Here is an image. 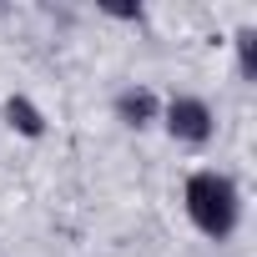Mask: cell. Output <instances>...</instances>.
<instances>
[{
	"label": "cell",
	"mask_w": 257,
	"mask_h": 257,
	"mask_svg": "<svg viewBox=\"0 0 257 257\" xmlns=\"http://www.w3.org/2000/svg\"><path fill=\"white\" fill-rule=\"evenodd\" d=\"M187 212L207 237H227L237 227V187L217 172H197L187 182Z\"/></svg>",
	"instance_id": "6da1fadb"
},
{
	"label": "cell",
	"mask_w": 257,
	"mask_h": 257,
	"mask_svg": "<svg viewBox=\"0 0 257 257\" xmlns=\"http://www.w3.org/2000/svg\"><path fill=\"white\" fill-rule=\"evenodd\" d=\"M167 126H172V137H182V142H207L212 137V111L202 101H192V96H177L167 106Z\"/></svg>",
	"instance_id": "7a4b0ae2"
},
{
	"label": "cell",
	"mask_w": 257,
	"mask_h": 257,
	"mask_svg": "<svg viewBox=\"0 0 257 257\" xmlns=\"http://www.w3.org/2000/svg\"><path fill=\"white\" fill-rule=\"evenodd\" d=\"M116 111H121L126 126H147V121L157 116V96H152V91H126V96L116 101Z\"/></svg>",
	"instance_id": "3957f363"
},
{
	"label": "cell",
	"mask_w": 257,
	"mask_h": 257,
	"mask_svg": "<svg viewBox=\"0 0 257 257\" xmlns=\"http://www.w3.org/2000/svg\"><path fill=\"white\" fill-rule=\"evenodd\" d=\"M6 116H11V126H21L26 137H41V111H36L31 101H21V96H16V101L6 106Z\"/></svg>",
	"instance_id": "277c9868"
}]
</instances>
